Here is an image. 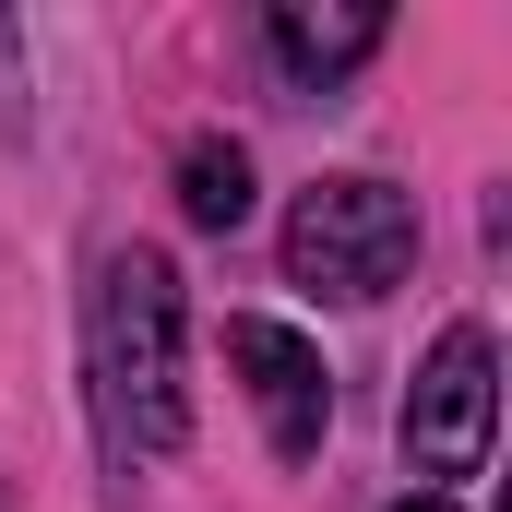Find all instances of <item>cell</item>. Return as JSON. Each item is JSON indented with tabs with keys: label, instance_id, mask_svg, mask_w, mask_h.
Returning <instances> with one entry per match:
<instances>
[{
	"label": "cell",
	"instance_id": "6da1fadb",
	"mask_svg": "<svg viewBox=\"0 0 512 512\" xmlns=\"http://www.w3.org/2000/svg\"><path fill=\"white\" fill-rule=\"evenodd\" d=\"M84 370L108 405L120 453H179L191 441V382H179V262L167 251H108L84 298Z\"/></svg>",
	"mask_w": 512,
	"mask_h": 512
},
{
	"label": "cell",
	"instance_id": "7a4b0ae2",
	"mask_svg": "<svg viewBox=\"0 0 512 512\" xmlns=\"http://www.w3.org/2000/svg\"><path fill=\"white\" fill-rule=\"evenodd\" d=\"M405 262H417V203L393 191V179H310L298 191V215H286V274L298 286H322V298H346V310H370L405 286Z\"/></svg>",
	"mask_w": 512,
	"mask_h": 512
},
{
	"label": "cell",
	"instance_id": "3957f363",
	"mask_svg": "<svg viewBox=\"0 0 512 512\" xmlns=\"http://www.w3.org/2000/svg\"><path fill=\"white\" fill-rule=\"evenodd\" d=\"M489 429H501V358H489L477 322H453L417 358V382H405V465L417 477H477L489 465Z\"/></svg>",
	"mask_w": 512,
	"mask_h": 512
},
{
	"label": "cell",
	"instance_id": "277c9868",
	"mask_svg": "<svg viewBox=\"0 0 512 512\" xmlns=\"http://www.w3.org/2000/svg\"><path fill=\"white\" fill-rule=\"evenodd\" d=\"M227 370L251 382L262 441H274L286 465H310V453H322V429H334V370H322V346H310L298 322H262V310H239V322H227Z\"/></svg>",
	"mask_w": 512,
	"mask_h": 512
},
{
	"label": "cell",
	"instance_id": "5b68a950",
	"mask_svg": "<svg viewBox=\"0 0 512 512\" xmlns=\"http://www.w3.org/2000/svg\"><path fill=\"white\" fill-rule=\"evenodd\" d=\"M262 48H274V72H286V84H310V96H322L334 72H358V60L382 48V12H298V0H286V12L262 24Z\"/></svg>",
	"mask_w": 512,
	"mask_h": 512
},
{
	"label": "cell",
	"instance_id": "8992f818",
	"mask_svg": "<svg viewBox=\"0 0 512 512\" xmlns=\"http://www.w3.org/2000/svg\"><path fill=\"white\" fill-rule=\"evenodd\" d=\"M179 215H191L203 239H227V227L251 215V155H239L227 131H203V143H179Z\"/></svg>",
	"mask_w": 512,
	"mask_h": 512
},
{
	"label": "cell",
	"instance_id": "52a82bcc",
	"mask_svg": "<svg viewBox=\"0 0 512 512\" xmlns=\"http://www.w3.org/2000/svg\"><path fill=\"white\" fill-rule=\"evenodd\" d=\"M393 512H465V501H441V489H417V501H393Z\"/></svg>",
	"mask_w": 512,
	"mask_h": 512
}]
</instances>
